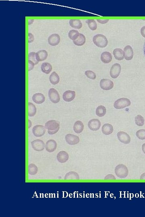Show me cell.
<instances>
[{"mask_svg":"<svg viewBox=\"0 0 145 217\" xmlns=\"http://www.w3.org/2000/svg\"><path fill=\"white\" fill-rule=\"evenodd\" d=\"M45 128L48 130V133L50 135L56 134L60 128V122L57 121H49L45 124Z\"/></svg>","mask_w":145,"mask_h":217,"instance_id":"obj_1","label":"cell"},{"mask_svg":"<svg viewBox=\"0 0 145 217\" xmlns=\"http://www.w3.org/2000/svg\"><path fill=\"white\" fill-rule=\"evenodd\" d=\"M94 43L100 48H104L107 46L108 41L107 39L104 35L102 34H97L93 38Z\"/></svg>","mask_w":145,"mask_h":217,"instance_id":"obj_2","label":"cell"},{"mask_svg":"<svg viewBox=\"0 0 145 217\" xmlns=\"http://www.w3.org/2000/svg\"><path fill=\"white\" fill-rule=\"evenodd\" d=\"M115 171L116 176L121 179L125 178L129 173L128 168L123 164H119L116 166Z\"/></svg>","mask_w":145,"mask_h":217,"instance_id":"obj_3","label":"cell"},{"mask_svg":"<svg viewBox=\"0 0 145 217\" xmlns=\"http://www.w3.org/2000/svg\"><path fill=\"white\" fill-rule=\"evenodd\" d=\"M131 103L127 98H123L118 99L114 103V106L116 109H122L129 106Z\"/></svg>","mask_w":145,"mask_h":217,"instance_id":"obj_4","label":"cell"},{"mask_svg":"<svg viewBox=\"0 0 145 217\" xmlns=\"http://www.w3.org/2000/svg\"><path fill=\"white\" fill-rule=\"evenodd\" d=\"M48 96L51 101L54 104H57L60 101V97L59 93L58 91L54 88H51L49 90Z\"/></svg>","mask_w":145,"mask_h":217,"instance_id":"obj_5","label":"cell"},{"mask_svg":"<svg viewBox=\"0 0 145 217\" xmlns=\"http://www.w3.org/2000/svg\"><path fill=\"white\" fill-rule=\"evenodd\" d=\"M31 145L33 149L36 151H42L45 148V143L41 140H34L31 142Z\"/></svg>","mask_w":145,"mask_h":217,"instance_id":"obj_6","label":"cell"},{"mask_svg":"<svg viewBox=\"0 0 145 217\" xmlns=\"http://www.w3.org/2000/svg\"><path fill=\"white\" fill-rule=\"evenodd\" d=\"M122 67L119 64H115L112 66L110 70V75L113 79H116L121 73Z\"/></svg>","mask_w":145,"mask_h":217,"instance_id":"obj_7","label":"cell"},{"mask_svg":"<svg viewBox=\"0 0 145 217\" xmlns=\"http://www.w3.org/2000/svg\"><path fill=\"white\" fill-rule=\"evenodd\" d=\"M45 128L42 125H35L32 129L33 134L35 137H42L45 134Z\"/></svg>","mask_w":145,"mask_h":217,"instance_id":"obj_8","label":"cell"},{"mask_svg":"<svg viewBox=\"0 0 145 217\" xmlns=\"http://www.w3.org/2000/svg\"><path fill=\"white\" fill-rule=\"evenodd\" d=\"M100 87L104 90H110L113 88L114 83L112 81L108 79H103L100 80Z\"/></svg>","mask_w":145,"mask_h":217,"instance_id":"obj_9","label":"cell"},{"mask_svg":"<svg viewBox=\"0 0 145 217\" xmlns=\"http://www.w3.org/2000/svg\"><path fill=\"white\" fill-rule=\"evenodd\" d=\"M119 140L124 144H129L131 142V138L129 134L124 131H119L117 133Z\"/></svg>","mask_w":145,"mask_h":217,"instance_id":"obj_10","label":"cell"},{"mask_svg":"<svg viewBox=\"0 0 145 217\" xmlns=\"http://www.w3.org/2000/svg\"><path fill=\"white\" fill-rule=\"evenodd\" d=\"M65 140L68 144L74 145L79 143L80 139L78 136L76 135L68 134L65 136Z\"/></svg>","mask_w":145,"mask_h":217,"instance_id":"obj_11","label":"cell"},{"mask_svg":"<svg viewBox=\"0 0 145 217\" xmlns=\"http://www.w3.org/2000/svg\"><path fill=\"white\" fill-rule=\"evenodd\" d=\"M88 126L92 131H97L99 130L101 126V123L98 119H94L91 120L88 123Z\"/></svg>","mask_w":145,"mask_h":217,"instance_id":"obj_12","label":"cell"},{"mask_svg":"<svg viewBox=\"0 0 145 217\" xmlns=\"http://www.w3.org/2000/svg\"><path fill=\"white\" fill-rule=\"evenodd\" d=\"M124 56L125 59L126 60H132L134 57V51L132 47L130 46H127L125 47L124 50Z\"/></svg>","mask_w":145,"mask_h":217,"instance_id":"obj_13","label":"cell"},{"mask_svg":"<svg viewBox=\"0 0 145 217\" xmlns=\"http://www.w3.org/2000/svg\"><path fill=\"white\" fill-rule=\"evenodd\" d=\"M57 146L56 142L53 140H50L46 142L45 148L47 151L52 152L55 151Z\"/></svg>","mask_w":145,"mask_h":217,"instance_id":"obj_14","label":"cell"},{"mask_svg":"<svg viewBox=\"0 0 145 217\" xmlns=\"http://www.w3.org/2000/svg\"><path fill=\"white\" fill-rule=\"evenodd\" d=\"M48 44L52 46H56L58 45L60 41V37L57 34H53L48 38Z\"/></svg>","mask_w":145,"mask_h":217,"instance_id":"obj_15","label":"cell"},{"mask_svg":"<svg viewBox=\"0 0 145 217\" xmlns=\"http://www.w3.org/2000/svg\"><path fill=\"white\" fill-rule=\"evenodd\" d=\"M76 97V92L74 91H67L64 92L63 95V100L66 102L72 101Z\"/></svg>","mask_w":145,"mask_h":217,"instance_id":"obj_16","label":"cell"},{"mask_svg":"<svg viewBox=\"0 0 145 217\" xmlns=\"http://www.w3.org/2000/svg\"><path fill=\"white\" fill-rule=\"evenodd\" d=\"M57 158V159L59 162L63 163L66 162L68 160L69 155L66 152L61 151L58 153Z\"/></svg>","mask_w":145,"mask_h":217,"instance_id":"obj_17","label":"cell"},{"mask_svg":"<svg viewBox=\"0 0 145 217\" xmlns=\"http://www.w3.org/2000/svg\"><path fill=\"white\" fill-rule=\"evenodd\" d=\"M32 100L34 103L38 104H41L45 102V96L42 94L35 93L33 95Z\"/></svg>","mask_w":145,"mask_h":217,"instance_id":"obj_18","label":"cell"},{"mask_svg":"<svg viewBox=\"0 0 145 217\" xmlns=\"http://www.w3.org/2000/svg\"><path fill=\"white\" fill-rule=\"evenodd\" d=\"M101 60L104 64H108L112 60V56L108 52H104L101 55Z\"/></svg>","mask_w":145,"mask_h":217,"instance_id":"obj_19","label":"cell"},{"mask_svg":"<svg viewBox=\"0 0 145 217\" xmlns=\"http://www.w3.org/2000/svg\"><path fill=\"white\" fill-rule=\"evenodd\" d=\"M113 125L109 124H104L102 128V132L106 135L111 134L113 131Z\"/></svg>","mask_w":145,"mask_h":217,"instance_id":"obj_20","label":"cell"},{"mask_svg":"<svg viewBox=\"0 0 145 217\" xmlns=\"http://www.w3.org/2000/svg\"><path fill=\"white\" fill-rule=\"evenodd\" d=\"M113 53L114 57L116 60L121 61L124 59V53L122 49H120V48H116L114 50Z\"/></svg>","mask_w":145,"mask_h":217,"instance_id":"obj_21","label":"cell"},{"mask_svg":"<svg viewBox=\"0 0 145 217\" xmlns=\"http://www.w3.org/2000/svg\"><path fill=\"white\" fill-rule=\"evenodd\" d=\"M69 24L72 28L76 29H80L82 27V23L79 20L72 19L70 20Z\"/></svg>","mask_w":145,"mask_h":217,"instance_id":"obj_22","label":"cell"},{"mask_svg":"<svg viewBox=\"0 0 145 217\" xmlns=\"http://www.w3.org/2000/svg\"><path fill=\"white\" fill-rule=\"evenodd\" d=\"M84 129V124L80 121L76 122L73 125V129H74L75 132L77 134H80L82 132Z\"/></svg>","mask_w":145,"mask_h":217,"instance_id":"obj_23","label":"cell"},{"mask_svg":"<svg viewBox=\"0 0 145 217\" xmlns=\"http://www.w3.org/2000/svg\"><path fill=\"white\" fill-rule=\"evenodd\" d=\"M79 176L78 173L74 171H70L65 175V180H79Z\"/></svg>","mask_w":145,"mask_h":217,"instance_id":"obj_24","label":"cell"},{"mask_svg":"<svg viewBox=\"0 0 145 217\" xmlns=\"http://www.w3.org/2000/svg\"><path fill=\"white\" fill-rule=\"evenodd\" d=\"M41 69L43 72L46 74H49L52 71V66L50 64L45 62L42 65Z\"/></svg>","mask_w":145,"mask_h":217,"instance_id":"obj_25","label":"cell"},{"mask_svg":"<svg viewBox=\"0 0 145 217\" xmlns=\"http://www.w3.org/2000/svg\"><path fill=\"white\" fill-rule=\"evenodd\" d=\"M86 39L85 36L83 34H79V36L76 40L73 41L75 45L78 46H82L84 45L85 43Z\"/></svg>","mask_w":145,"mask_h":217,"instance_id":"obj_26","label":"cell"},{"mask_svg":"<svg viewBox=\"0 0 145 217\" xmlns=\"http://www.w3.org/2000/svg\"><path fill=\"white\" fill-rule=\"evenodd\" d=\"M49 80L53 85H55L59 83L60 78L56 72H53L49 77Z\"/></svg>","mask_w":145,"mask_h":217,"instance_id":"obj_27","label":"cell"},{"mask_svg":"<svg viewBox=\"0 0 145 217\" xmlns=\"http://www.w3.org/2000/svg\"><path fill=\"white\" fill-rule=\"evenodd\" d=\"M48 53L45 50L39 51L36 53L37 58L39 61H44L47 59Z\"/></svg>","mask_w":145,"mask_h":217,"instance_id":"obj_28","label":"cell"},{"mask_svg":"<svg viewBox=\"0 0 145 217\" xmlns=\"http://www.w3.org/2000/svg\"><path fill=\"white\" fill-rule=\"evenodd\" d=\"M28 114L29 117H33L36 113V108L31 103H28Z\"/></svg>","mask_w":145,"mask_h":217,"instance_id":"obj_29","label":"cell"},{"mask_svg":"<svg viewBox=\"0 0 145 217\" xmlns=\"http://www.w3.org/2000/svg\"><path fill=\"white\" fill-rule=\"evenodd\" d=\"M38 167L34 164H30L28 166V173L30 175H34L37 173Z\"/></svg>","mask_w":145,"mask_h":217,"instance_id":"obj_30","label":"cell"},{"mask_svg":"<svg viewBox=\"0 0 145 217\" xmlns=\"http://www.w3.org/2000/svg\"><path fill=\"white\" fill-rule=\"evenodd\" d=\"M106 112V108L103 105H100L96 110V114L98 117H102L105 115Z\"/></svg>","mask_w":145,"mask_h":217,"instance_id":"obj_31","label":"cell"},{"mask_svg":"<svg viewBox=\"0 0 145 217\" xmlns=\"http://www.w3.org/2000/svg\"><path fill=\"white\" fill-rule=\"evenodd\" d=\"M79 33L78 31L76 30H71L70 31L69 33V37L71 40L75 41L78 38L79 36Z\"/></svg>","mask_w":145,"mask_h":217,"instance_id":"obj_32","label":"cell"},{"mask_svg":"<svg viewBox=\"0 0 145 217\" xmlns=\"http://www.w3.org/2000/svg\"><path fill=\"white\" fill-rule=\"evenodd\" d=\"M87 23H88L89 28L92 31L96 30L97 28V23L96 21L93 19H90V20H88L86 21Z\"/></svg>","mask_w":145,"mask_h":217,"instance_id":"obj_33","label":"cell"},{"mask_svg":"<svg viewBox=\"0 0 145 217\" xmlns=\"http://www.w3.org/2000/svg\"><path fill=\"white\" fill-rule=\"evenodd\" d=\"M135 122L136 125L139 126H143L144 124V119L141 115H137L135 117Z\"/></svg>","mask_w":145,"mask_h":217,"instance_id":"obj_34","label":"cell"},{"mask_svg":"<svg viewBox=\"0 0 145 217\" xmlns=\"http://www.w3.org/2000/svg\"><path fill=\"white\" fill-rule=\"evenodd\" d=\"M28 60L32 62L35 65L38 64L39 62L37 58L36 53H34V52H31L29 53V55H28Z\"/></svg>","mask_w":145,"mask_h":217,"instance_id":"obj_35","label":"cell"},{"mask_svg":"<svg viewBox=\"0 0 145 217\" xmlns=\"http://www.w3.org/2000/svg\"><path fill=\"white\" fill-rule=\"evenodd\" d=\"M137 137L139 139L143 140H145V130H140L137 131L136 134Z\"/></svg>","mask_w":145,"mask_h":217,"instance_id":"obj_36","label":"cell"},{"mask_svg":"<svg viewBox=\"0 0 145 217\" xmlns=\"http://www.w3.org/2000/svg\"><path fill=\"white\" fill-rule=\"evenodd\" d=\"M85 74L89 79H92V80H95L96 79V74L92 71H85Z\"/></svg>","mask_w":145,"mask_h":217,"instance_id":"obj_37","label":"cell"},{"mask_svg":"<svg viewBox=\"0 0 145 217\" xmlns=\"http://www.w3.org/2000/svg\"><path fill=\"white\" fill-rule=\"evenodd\" d=\"M116 177L112 174H109L104 178L105 180H116Z\"/></svg>","mask_w":145,"mask_h":217,"instance_id":"obj_38","label":"cell"},{"mask_svg":"<svg viewBox=\"0 0 145 217\" xmlns=\"http://www.w3.org/2000/svg\"><path fill=\"white\" fill-rule=\"evenodd\" d=\"M34 65L35 64L32 62L28 60V71H29L32 70L34 68Z\"/></svg>","mask_w":145,"mask_h":217,"instance_id":"obj_39","label":"cell"},{"mask_svg":"<svg viewBox=\"0 0 145 217\" xmlns=\"http://www.w3.org/2000/svg\"><path fill=\"white\" fill-rule=\"evenodd\" d=\"M34 35L32 34L31 33H29L28 34V43H31L34 41Z\"/></svg>","mask_w":145,"mask_h":217,"instance_id":"obj_40","label":"cell"},{"mask_svg":"<svg viewBox=\"0 0 145 217\" xmlns=\"http://www.w3.org/2000/svg\"><path fill=\"white\" fill-rule=\"evenodd\" d=\"M97 21H98L99 23L101 24H105L107 23L108 21H109V20H97Z\"/></svg>","mask_w":145,"mask_h":217,"instance_id":"obj_41","label":"cell"},{"mask_svg":"<svg viewBox=\"0 0 145 217\" xmlns=\"http://www.w3.org/2000/svg\"><path fill=\"white\" fill-rule=\"evenodd\" d=\"M141 34L142 36L145 38V26L141 28Z\"/></svg>","mask_w":145,"mask_h":217,"instance_id":"obj_42","label":"cell"},{"mask_svg":"<svg viewBox=\"0 0 145 217\" xmlns=\"http://www.w3.org/2000/svg\"><path fill=\"white\" fill-rule=\"evenodd\" d=\"M140 179V180H145V173H143L141 175Z\"/></svg>","mask_w":145,"mask_h":217,"instance_id":"obj_43","label":"cell"},{"mask_svg":"<svg viewBox=\"0 0 145 217\" xmlns=\"http://www.w3.org/2000/svg\"><path fill=\"white\" fill-rule=\"evenodd\" d=\"M32 123L31 121L29 119H28V128H30L32 126Z\"/></svg>","mask_w":145,"mask_h":217,"instance_id":"obj_44","label":"cell"},{"mask_svg":"<svg viewBox=\"0 0 145 217\" xmlns=\"http://www.w3.org/2000/svg\"><path fill=\"white\" fill-rule=\"evenodd\" d=\"M142 150L144 153L145 154V143L142 145Z\"/></svg>","mask_w":145,"mask_h":217,"instance_id":"obj_45","label":"cell"},{"mask_svg":"<svg viewBox=\"0 0 145 217\" xmlns=\"http://www.w3.org/2000/svg\"><path fill=\"white\" fill-rule=\"evenodd\" d=\"M143 51L144 54V55L145 56V42L144 43V46H143Z\"/></svg>","mask_w":145,"mask_h":217,"instance_id":"obj_46","label":"cell"}]
</instances>
